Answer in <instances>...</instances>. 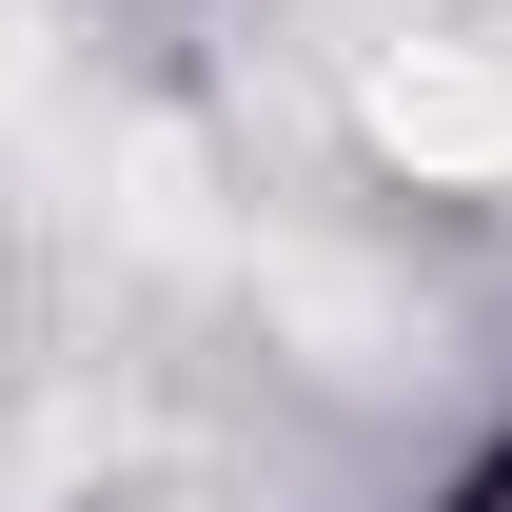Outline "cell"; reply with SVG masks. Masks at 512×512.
Here are the masks:
<instances>
[{"label":"cell","instance_id":"6da1fadb","mask_svg":"<svg viewBox=\"0 0 512 512\" xmlns=\"http://www.w3.org/2000/svg\"><path fill=\"white\" fill-rule=\"evenodd\" d=\"M355 119H375V158H414V178H512V60H473V40H394V60L355 79Z\"/></svg>","mask_w":512,"mask_h":512}]
</instances>
